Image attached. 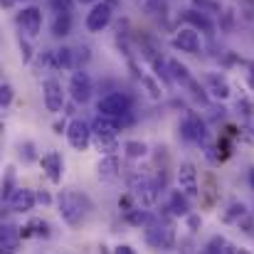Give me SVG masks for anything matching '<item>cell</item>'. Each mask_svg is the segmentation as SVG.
I'll return each mask as SVG.
<instances>
[{
	"instance_id": "obj_1",
	"label": "cell",
	"mask_w": 254,
	"mask_h": 254,
	"mask_svg": "<svg viewBox=\"0 0 254 254\" xmlns=\"http://www.w3.org/2000/svg\"><path fill=\"white\" fill-rule=\"evenodd\" d=\"M96 111H99L101 116L116 119L119 126L131 124V99H128L126 94H121V91H111V94L101 96L99 104H96Z\"/></svg>"
},
{
	"instance_id": "obj_37",
	"label": "cell",
	"mask_w": 254,
	"mask_h": 254,
	"mask_svg": "<svg viewBox=\"0 0 254 254\" xmlns=\"http://www.w3.org/2000/svg\"><path fill=\"white\" fill-rule=\"evenodd\" d=\"M77 2H82V5H96V2H101V0H77Z\"/></svg>"
},
{
	"instance_id": "obj_31",
	"label": "cell",
	"mask_w": 254,
	"mask_h": 254,
	"mask_svg": "<svg viewBox=\"0 0 254 254\" xmlns=\"http://www.w3.org/2000/svg\"><path fill=\"white\" fill-rule=\"evenodd\" d=\"M202 222H200V217L197 215H188V227L192 230V232H197V227H200Z\"/></svg>"
},
{
	"instance_id": "obj_21",
	"label": "cell",
	"mask_w": 254,
	"mask_h": 254,
	"mask_svg": "<svg viewBox=\"0 0 254 254\" xmlns=\"http://www.w3.org/2000/svg\"><path fill=\"white\" fill-rule=\"evenodd\" d=\"M168 69H170V77L173 79H178L180 84H190L192 82V77H190V72H188V67L183 64V62H178V60H170L168 62Z\"/></svg>"
},
{
	"instance_id": "obj_22",
	"label": "cell",
	"mask_w": 254,
	"mask_h": 254,
	"mask_svg": "<svg viewBox=\"0 0 254 254\" xmlns=\"http://www.w3.org/2000/svg\"><path fill=\"white\" fill-rule=\"evenodd\" d=\"M69 30H72V15L69 12H57L55 25H52V32L57 37H64V35H69Z\"/></svg>"
},
{
	"instance_id": "obj_7",
	"label": "cell",
	"mask_w": 254,
	"mask_h": 254,
	"mask_svg": "<svg viewBox=\"0 0 254 254\" xmlns=\"http://www.w3.org/2000/svg\"><path fill=\"white\" fill-rule=\"evenodd\" d=\"M15 20H17L20 30H22L27 37H37L40 30H42V10H40L37 5H27V7H22V10L17 12Z\"/></svg>"
},
{
	"instance_id": "obj_15",
	"label": "cell",
	"mask_w": 254,
	"mask_h": 254,
	"mask_svg": "<svg viewBox=\"0 0 254 254\" xmlns=\"http://www.w3.org/2000/svg\"><path fill=\"white\" fill-rule=\"evenodd\" d=\"M205 91H210V96H215V99H227L230 96V84L220 74H207L205 77Z\"/></svg>"
},
{
	"instance_id": "obj_14",
	"label": "cell",
	"mask_w": 254,
	"mask_h": 254,
	"mask_svg": "<svg viewBox=\"0 0 254 254\" xmlns=\"http://www.w3.org/2000/svg\"><path fill=\"white\" fill-rule=\"evenodd\" d=\"M40 166H42V170L47 173V178H50L52 183H60V180H62V175H64V161H62V156H60L57 151L45 153V156L40 158Z\"/></svg>"
},
{
	"instance_id": "obj_12",
	"label": "cell",
	"mask_w": 254,
	"mask_h": 254,
	"mask_svg": "<svg viewBox=\"0 0 254 254\" xmlns=\"http://www.w3.org/2000/svg\"><path fill=\"white\" fill-rule=\"evenodd\" d=\"M91 77L86 74L84 69H77L74 74H72V82H69V91H72V99L77 101V104H84L89 101V96H91Z\"/></svg>"
},
{
	"instance_id": "obj_13",
	"label": "cell",
	"mask_w": 254,
	"mask_h": 254,
	"mask_svg": "<svg viewBox=\"0 0 254 254\" xmlns=\"http://www.w3.org/2000/svg\"><path fill=\"white\" fill-rule=\"evenodd\" d=\"M173 47L180 50V52H190V55H197L200 50V35L195 27H185L180 30L175 37H173Z\"/></svg>"
},
{
	"instance_id": "obj_27",
	"label": "cell",
	"mask_w": 254,
	"mask_h": 254,
	"mask_svg": "<svg viewBox=\"0 0 254 254\" xmlns=\"http://www.w3.org/2000/svg\"><path fill=\"white\" fill-rule=\"evenodd\" d=\"M15 192V170L7 168L5 170V180H2V200H7Z\"/></svg>"
},
{
	"instance_id": "obj_24",
	"label": "cell",
	"mask_w": 254,
	"mask_h": 254,
	"mask_svg": "<svg viewBox=\"0 0 254 254\" xmlns=\"http://www.w3.org/2000/svg\"><path fill=\"white\" fill-rule=\"evenodd\" d=\"M74 50H69V47H60L57 52H55V64L57 67H64V69H72L74 67Z\"/></svg>"
},
{
	"instance_id": "obj_19",
	"label": "cell",
	"mask_w": 254,
	"mask_h": 254,
	"mask_svg": "<svg viewBox=\"0 0 254 254\" xmlns=\"http://www.w3.org/2000/svg\"><path fill=\"white\" fill-rule=\"evenodd\" d=\"M20 237H50V225L45 220H32L27 227H20Z\"/></svg>"
},
{
	"instance_id": "obj_26",
	"label": "cell",
	"mask_w": 254,
	"mask_h": 254,
	"mask_svg": "<svg viewBox=\"0 0 254 254\" xmlns=\"http://www.w3.org/2000/svg\"><path fill=\"white\" fill-rule=\"evenodd\" d=\"M247 215V207L242 205V202H232L230 207H227V212H225V220L227 222H235V220H242Z\"/></svg>"
},
{
	"instance_id": "obj_28",
	"label": "cell",
	"mask_w": 254,
	"mask_h": 254,
	"mask_svg": "<svg viewBox=\"0 0 254 254\" xmlns=\"http://www.w3.org/2000/svg\"><path fill=\"white\" fill-rule=\"evenodd\" d=\"M0 101H2V106H10V101H12V86L10 84H2V89H0Z\"/></svg>"
},
{
	"instance_id": "obj_2",
	"label": "cell",
	"mask_w": 254,
	"mask_h": 254,
	"mask_svg": "<svg viewBox=\"0 0 254 254\" xmlns=\"http://www.w3.org/2000/svg\"><path fill=\"white\" fill-rule=\"evenodd\" d=\"M57 207H60V217L69 227H77L86 215V200L74 190H62L57 197Z\"/></svg>"
},
{
	"instance_id": "obj_9",
	"label": "cell",
	"mask_w": 254,
	"mask_h": 254,
	"mask_svg": "<svg viewBox=\"0 0 254 254\" xmlns=\"http://www.w3.org/2000/svg\"><path fill=\"white\" fill-rule=\"evenodd\" d=\"M178 188L192 200L200 195V185H197V170L192 163H183L178 168Z\"/></svg>"
},
{
	"instance_id": "obj_36",
	"label": "cell",
	"mask_w": 254,
	"mask_h": 254,
	"mask_svg": "<svg viewBox=\"0 0 254 254\" xmlns=\"http://www.w3.org/2000/svg\"><path fill=\"white\" fill-rule=\"evenodd\" d=\"M247 180H250V188L254 190V166L250 170H247Z\"/></svg>"
},
{
	"instance_id": "obj_25",
	"label": "cell",
	"mask_w": 254,
	"mask_h": 254,
	"mask_svg": "<svg viewBox=\"0 0 254 254\" xmlns=\"http://www.w3.org/2000/svg\"><path fill=\"white\" fill-rule=\"evenodd\" d=\"M188 22H192L195 27H202L205 32H212V25H210V20L202 15V10L197 12V10H185V15H183Z\"/></svg>"
},
{
	"instance_id": "obj_16",
	"label": "cell",
	"mask_w": 254,
	"mask_h": 254,
	"mask_svg": "<svg viewBox=\"0 0 254 254\" xmlns=\"http://www.w3.org/2000/svg\"><path fill=\"white\" fill-rule=\"evenodd\" d=\"M190 197L178 188V190H173L170 192V207L168 210H173V215H178V217H188L190 215V202H188Z\"/></svg>"
},
{
	"instance_id": "obj_18",
	"label": "cell",
	"mask_w": 254,
	"mask_h": 254,
	"mask_svg": "<svg viewBox=\"0 0 254 254\" xmlns=\"http://www.w3.org/2000/svg\"><path fill=\"white\" fill-rule=\"evenodd\" d=\"M119 170H121V163H119L116 153H114V156H106V158L99 163V178H101V180H114V178L119 175Z\"/></svg>"
},
{
	"instance_id": "obj_29",
	"label": "cell",
	"mask_w": 254,
	"mask_h": 254,
	"mask_svg": "<svg viewBox=\"0 0 254 254\" xmlns=\"http://www.w3.org/2000/svg\"><path fill=\"white\" fill-rule=\"evenodd\" d=\"M141 79H143V84L148 86V91H151V96H153V99H158V96H161V86L156 84L153 79H148V77H141Z\"/></svg>"
},
{
	"instance_id": "obj_5",
	"label": "cell",
	"mask_w": 254,
	"mask_h": 254,
	"mask_svg": "<svg viewBox=\"0 0 254 254\" xmlns=\"http://www.w3.org/2000/svg\"><path fill=\"white\" fill-rule=\"evenodd\" d=\"M67 141H69V146L74 148V151H86L89 148V143L94 141V128H91V124H86L82 119H74L69 126H67Z\"/></svg>"
},
{
	"instance_id": "obj_3",
	"label": "cell",
	"mask_w": 254,
	"mask_h": 254,
	"mask_svg": "<svg viewBox=\"0 0 254 254\" xmlns=\"http://www.w3.org/2000/svg\"><path fill=\"white\" fill-rule=\"evenodd\" d=\"M128 185H131V195L138 197L143 207H153L158 202V188H161V183L153 180L148 173L133 170L131 178H128Z\"/></svg>"
},
{
	"instance_id": "obj_32",
	"label": "cell",
	"mask_w": 254,
	"mask_h": 254,
	"mask_svg": "<svg viewBox=\"0 0 254 254\" xmlns=\"http://www.w3.org/2000/svg\"><path fill=\"white\" fill-rule=\"evenodd\" d=\"M114 254H136V250H133L131 245H119V247L114 250Z\"/></svg>"
},
{
	"instance_id": "obj_34",
	"label": "cell",
	"mask_w": 254,
	"mask_h": 254,
	"mask_svg": "<svg viewBox=\"0 0 254 254\" xmlns=\"http://www.w3.org/2000/svg\"><path fill=\"white\" fill-rule=\"evenodd\" d=\"M20 50H22V57H25V62L32 57V52H30V45L25 42V40H20Z\"/></svg>"
},
{
	"instance_id": "obj_10",
	"label": "cell",
	"mask_w": 254,
	"mask_h": 254,
	"mask_svg": "<svg viewBox=\"0 0 254 254\" xmlns=\"http://www.w3.org/2000/svg\"><path fill=\"white\" fill-rule=\"evenodd\" d=\"M5 202L12 212H30L37 205V192H32L30 188H15V192Z\"/></svg>"
},
{
	"instance_id": "obj_17",
	"label": "cell",
	"mask_w": 254,
	"mask_h": 254,
	"mask_svg": "<svg viewBox=\"0 0 254 254\" xmlns=\"http://www.w3.org/2000/svg\"><path fill=\"white\" fill-rule=\"evenodd\" d=\"M94 146L104 156H114L119 151V138H116V133H94Z\"/></svg>"
},
{
	"instance_id": "obj_30",
	"label": "cell",
	"mask_w": 254,
	"mask_h": 254,
	"mask_svg": "<svg viewBox=\"0 0 254 254\" xmlns=\"http://www.w3.org/2000/svg\"><path fill=\"white\" fill-rule=\"evenodd\" d=\"M20 156H25V161H32V158H35V153H32V143L20 146Z\"/></svg>"
},
{
	"instance_id": "obj_33",
	"label": "cell",
	"mask_w": 254,
	"mask_h": 254,
	"mask_svg": "<svg viewBox=\"0 0 254 254\" xmlns=\"http://www.w3.org/2000/svg\"><path fill=\"white\" fill-rule=\"evenodd\" d=\"M37 202L50 205V202H52V195H50V192H45V190H40V192H37Z\"/></svg>"
},
{
	"instance_id": "obj_23",
	"label": "cell",
	"mask_w": 254,
	"mask_h": 254,
	"mask_svg": "<svg viewBox=\"0 0 254 254\" xmlns=\"http://www.w3.org/2000/svg\"><path fill=\"white\" fill-rule=\"evenodd\" d=\"M124 153H126V158L138 161V158H143V156L148 153V146H146L143 141H126V143H124Z\"/></svg>"
},
{
	"instance_id": "obj_6",
	"label": "cell",
	"mask_w": 254,
	"mask_h": 254,
	"mask_svg": "<svg viewBox=\"0 0 254 254\" xmlns=\"http://www.w3.org/2000/svg\"><path fill=\"white\" fill-rule=\"evenodd\" d=\"M180 136L185 141H192V143H205L207 138V126L205 121L197 116V114H185V119L180 121Z\"/></svg>"
},
{
	"instance_id": "obj_4",
	"label": "cell",
	"mask_w": 254,
	"mask_h": 254,
	"mask_svg": "<svg viewBox=\"0 0 254 254\" xmlns=\"http://www.w3.org/2000/svg\"><path fill=\"white\" fill-rule=\"evenodd\" d=\"M146 242L156 250H173L175 247V230L166 220H153L146 225Z\"/></svg>"
},
{
	"instance_id": "obj_8",
	"label": "cell",
	"mask_w": 254,
	"mask_h": 254,
	"mask_svg": "<svg viewBox=\"0 0 254 254\" xmlns=\"http://www.w3.org/2000/svg\"><path fill=\"white\" fill-rule=\"evenodd\" d=\"M111 17H114V5L106 2V0H101V2H96V5L91 7V12L86 15V30H89V32H101L104 27H109Z\"/></svg>"
},
{
	"instance_id": "obj_39",
	"label": "cell",
	"mask_w": 254,
	"mask_h": 254,
	"mask_svg": "<svg viewBox=\"0 0 254 254\" xmlns=\"http://www.w3.org/2000/svg\"><path fill=\"white\" fill-rule=\"evenodd\" d=\"M99 250H101V254H109V252H106V247H99Z\"/></svg>"
},
{
	"instance_id": "obj_38",
	"label": "cell",
	"mask_w": 254,
	"mask_h": 254,
	"mask_svg": "<svg viewBox=\"0 0 254 254\" xmlns=\"http://www.w3.org/2000/svg\"><path fill=\"white\" fill-rule=\"evenodd\" d=\"M2 2H5V5H12V2H15V0H2Z\"/></svg>"
},
{
	"instance_id": "obj_20",
	"label": "cell",
	"mask_w": 254,
	"mask_h": 254,
	"mask_svg": "<svg viewBox=\"0 0 254 254\" xmlns=\"http://www.w3.org/2000/svg\"><path fill=\"white\" fill-rule=\"evenodd\" d=\"M124 220L128 225H133V227H146L151 222V215L146 210H141V207H131L128 212H124Z\"/></svg>"
},
{
	"instance_id": "obj_35",
	"label": "cell",
	"mask_w": 254,
	"mask_h": 254,
	"mask_svg": "<svg viewBox=\"0 0 254 254\" xmlns=\"http://www.w3.org/2000/svg\"><path fill=\"white\" fill-rule=\"evenodd\" d=\"M192 2H195V5L200 7V10H207V7H217V5H215L212 0H192Z\"/></svg>"
},
{
	"instance_id": "obj_11",
	"label": "cell",
	"mask_w": 254,
	"mask_h": 254,
	"mask_svg": "<svg viewBox=\"0 0 254 254\" xmlns=\"http://www.w3.org/2000/svg\"><path fill=\"white\" fill-rule=\"evenodd\" d=\"M42 99H45L47 111H55V114L62 111V106H64V89H62V84L57 79H47L42 84Z\"/></svg>"
}]
</instances>
